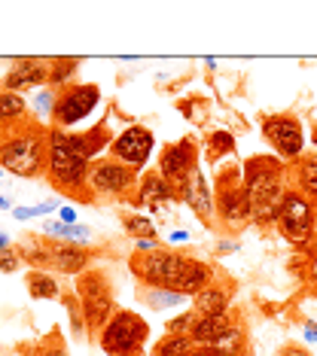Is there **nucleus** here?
<instances>
[{"label":"nucleus","instance_id":"obj_40","mask_svg":"<svg viewBox=\"0 0 317 356\" xmlns=\"http://www.w3.org/2000/svg\"><path fill=\"white\" fill-rule=\"evenodd\" d=\"M229 250H238V241H223L219 244V253H229Z\"/></svg>","mask_w":317,"mask_h":356},{"label":"nucleus","instance_id":"obj_14","mask_svg":"<svg viewBox=\"0 0 317 356\" xmlns=\"http://www.w3.org/2000/svg\"><path fill=\"white\" fill-rule=\"evenodd\" d=\"M174 198H177V189L156 171V174L141 177V183H137V201H134V204L137 207H150L156 216L168 220Z\"/></svg>","mask_w":317,"mask_h":356},{"label":"nucleus","instance_id":"obj_32","mask_svg":"<svg viewBox=\"0 0 317 356\" xmlns=\"http://www.w3.org/2000/svg\"><path fill=\"white\" fill-rule=\"evenodd\" d=\"M195 320H199V314H195V311H186L183 317H174L168 323V335H190L192 326H195Z\"/></svg>","mask_w":317,"mask_h":356},{"label":"nucleus","instance_id":"obj_23","mask_svg":"<svg viewBox=\"0 0 317 356\" xmlns=\"http://www.w3.org/2000/svg\"><path fill=\"white\" fill-rule=\"evenodd\" d=\"M43 232L49 234V238H55V241H73V244H86V241L92 238V232H88L86 225H64L61 220L43 222Z\"/></svg>","mask_w":317,"mask_h":356},{"label":"nucleus","instance_id":"obj_33","mask_svg":"<svg viewBox=\"0 0 317 356\" xmlns=\"http://www.w3.org/2000/svg\"><path fill=\"white\" fill-rule=\"evenodd\" d=\"M59 210V201H43L37 207H13V216L15 220H31V216H43V213H52Z\"/></svg>","mask_w":317,"mask_h":356},{"label":"nucleus","instance_id":"obj_37","mask_svg":"<svg viewBox=\"0 0 317 356\" xmlns=\"http://www.w3.org/2000/svg\"><path fill=\"white\" fill-rule=\"evenodd\" d=\"M168 241L171 244H186V241H190V232H171Z\"/></svg>","mask_w":317,"mask_h":356},{"label":"nucleus","instance_id":"obj_21","mask_svg":"<svg viewBox=\"0 0 317 356\" xmlns=\"http://www.w3.org/2000/svg\"><path fill=\"white\" fill-rule=\"evenodd\" d=\"M24 113H28V104H24L22 95L0 92V131L22 125L24 122Z\"/></svg>","mask_w":317,"mask_h":356},{"label":"nucleus","instance_id":"obj_22","mask_svg":"<svg viewBox=\"0 0 317 356\" xmlns=\"http://www.w3.org/2000/svg\"><path fill=\"white\" fill-rule=\"evenodd\" d=\"M296 189L305 192L308 198H317V152L311 156H302L296 165Z\"/></svg>","mask_w":317,"mask_h":356},{"label":"nucleus","instance_id":"obj_43","mask_svg":"<svg viewBox=\"0 0 317 356\" xmlns=\"http://www.w3.org/2000/svg\"><path fill=\"white\" fill-rule=\"evenodd\" d=\"M311 140H314V143H317V128H314V137H311Z\"/></svg>","mask_w":317,"mask_h":356},{"label":"nucleus","instance_id":"obj_3","mask_svg":"<svg viewBox=\"0 0 317 356\" xmlns=\"http://www.w3.org/2000/svg\"><path fill=\"white\" fill-rule=\"evenodd\" d=\"M88 171H92V159L70 143L68 131L61 128H49V156H46V177L55 189H86Z\"/></svg>","mask_w":317,"mask_h":356},{"label":"nucleus","instance_id":"obj_2","mask_svg":"<svg viewBox=\"0 0 317 356\" xmlns=\"http://www.w3.org/2000/svg\"><path fill=\"white\" fill-rule=\"evenodd\" d=\"M49 156V131L37 122H22L0 131V168L15 177H40L46 174Z\"/></svg>","mask_w":317,"mask_h":356},{"label":"nucleus","instance_id":"obj_45","mask_svg":"<svg viewBox=\"0 0 317 356\" xmlns=\"http://www.w3.org/2000/svg\"><path fill=\"white\" fill-rule=\"evenodd\" d=\"M232 356H241V353H232Z\"/></svg>","mask_w":317,"mask_h":356},{"label":"nucleus","instance_id":"obj_34","mask_svg":"<svg viewBox=\"0 0 317 356\" xmlns=\"http://www.w3.org/2000/svg\"><path fill=\"white\" fill-rule=\"evenodd\" d=\"M19 262L22 259L13 253V250H0V271H6V274H13L15 268H19Z\"/></svg>","mask_w":317,"mask_h":356},{"label":"nucleus","instance_id":"obj_30","mask_svg":"<svg viewBox=\"0 0 317 356\" xmlns=\"http://www.w3.org/2000/svg\"><path fill=\"white\" fill-rule=\"evenodd\" d=\"M77 67H79V58H59V61H52V67H49V83H52L55 88H68L64 83L77 74Z\"/></svg>","mask_w":317,"mask_h":356},{"label":"nucleus","instance_id":"obj_35","mask_svg":"<svg viewBox=\"0 0 317 356\" xmlns=\"http://www.w3.org/2000/svg\"><path fill=\"white\" fill-rule=\"evenodd\" d=\"M159 247H162V244H159L156 238H144V241H134V250H137V253H156Z\"/></svg>","mask_w":317,"mask_h":356},{"label":"nucleus","instance_id":"obj_18","mask_svg":"<svg viewBox=\"0 0 317 356\" xmlns=\"http://www.w3.org/2000/svg\"><path fill=\"white\" fill-rule=\"evenodd\" d=\"M214 283V268L208 262H199V259H186L180 283H177V293L186 298H195L201 289H208Z\"/></svg>","mask_w":317,"mask_h":356},{"label":"nucleus","instance_id":"obj_36","mask_svg":"<svg viewBox=\"0 0 317 356\" xmlns=\"http://www.w3.org/2000/svg\"><path fill=\"white\" fill-rule=\"evenodd\" d=\"M59 216L64 225H77V210L73 207H59Z\"/></svg>","mask_w":317,"mask_h":356},{"label":"nucleus","instance_id":"obj_16","mask_svg":"<svg viewBox=\"0 0 317 356\" xmlns=\"http://www.w3.org/2000/svg\"><path fill=\"white\" fill-rule=\"evenodd\" d=\"M180 198H183V204L190 207L195 216H201V220H208V216H214V210H217V201H214V186L208 183V174L201 171V168H195V174L190 177V183L183 186Z\"/></svg>","mask_w":317,"mask_h":356},{"label":"nucleus","instance_id":"obj_29","mask_svg":"<svg viewBox=\"0 0 317 356\" xmlns=\"http://www.w3.org/2000/svg\"><path fill=\"white\" fill-rule=\"evenodd\" d=\"M122 225H125L128 234H134V241H144V238H156V222L150 216H141V213H125L122 216Z\"/></svg>","mask_w":317,"mask_h":356},{"label":"nucleus","instance_id":"obj_38","mask_svg":"<svg viewBox=\"0 0 317 356\" xmlns=\"http://www.w3.org/2000/svg\"><path fill=\"white\" fill-rule=\"evenodd\" d=\"M305 341L317 344V326H314V323H305Z\"/></svg>","mask_w":317,"mask_h":356},{"label":"nucleus","instance_id":"obj_28","mask_svg":"<svg viewBox=\"0 0 317 356\" xmlns=\"http://www.w3.org/2000/svg\"><path fill=\"white\" fill-rule=\"evenodd\" d=\"M55 101H59V92H55V88H37L34 92V98H31V110H34V116L40 119V122L52 119Z\"/></svg>","mask_w":317,"mask_h":356},{"label":"nucleus","instance_id":"obj_9","mask_svg":"<svg viewBox=\"0 0 317 356\" xmlns=\"http://www.w3.org/2000/svg\"><path fill=\"white\" fill-rule=\"evenodd\" d=\"M98 101H101V88L92 83H73L68 88H61L59 101H55V113H52L55 128L70 131L73 125L86 122V116H92Z\"/></svg>","mask_w":317,"mask_h":356},{"label":"nucleus","instance_id":"obj_11","mask_svg":"<svg viewBox=\"0 0 317 356\" xmlns=\"http://www.w3.org/2000/svg\"><path fill=\"white\" fill-rule=\"evenodd\" d=\"M263 134H265V140L272 143L278 159H302L305 134H302V125H299L296 116H287V113H281V116H265Z\"/></svg>","mask_w":317,"mask_h":356},{"label":"nucleus","instance_id":"obj_25","mask_svg":"<svg viewBox=\"0 0 317 356\" xmlns=\"http://www.w3.org/2000/svg\"><path fill=\"white\" fill-rule=\"evenodd\" d=\"M241 344H244V329L238 326V323H232V326L210 344V350H214L217 356H232V353H241Z\"/></svg>","mask_w":317,"mask_h":356},{"label":"nucleus","instance_id":"obj_19","mask_svg":"<svg viewBox=\"0 0 317 356\" xmlns=\"http://www.w3.org/2000/svg\"><path fill=\"white\" fill-rule=\"evenodd\" d=\"M232 326V314H217V317H199L195 320V326L190 332L192 344L195 347H210L217 341L219 335H223L226 329Z\"/></svg>","mask_w":317,"mask_h":356},{"label":"nucleus","instance_id":"obj_44","mask_svg":"<svg viewBox=\"0 0 317 356\" xmlns=\"http://www.w3.org/2000/svg\"><path fill=\"white\" fill-rule=\"evenodd\" d=\"M0 177H3V168H0Z\"/></svg>","mask_w":317,"mask_h":356},{"label":"nucleus","instance_id":"obj_31","mask_svg":"<svg viewBox=\"0 0 317 356\" xmlns=\"http://www.w3.org/2000/svg\"><path fill=\"white\" fill-rule=\"evenodd\" d=\"M208 152H210V159H219V156H226V152H235V137L232 131H214L208 137Z\"/></svg>","mask_w":317,"mask_h":356},{"label":"nucleus","instance_id":"obj_7","mask_svg":"<svg viewBox=\"0 0 317 356\" xmlns=\"http://www.w3.org/2000/svg\"><path fill=\"white\" fill-rule=\"evenodd\" d=\"M77 296L79 305H83V317L86 326L92 329H104L113 320V293H110V283L101 271H86L77 277Z\"/></svg>","mask_w":317,"mask_h":356},{"label":"nucleus","instance_id":"obj_26","mask_svg":"<svg viewBox=\"0 0 317 356\" xmlns=\"http://www.w3.org/2000/svg\"><path fill=\"white\" fill-rule=\"evenodd\" d=\"M28 293H31V298H59L61 286L55 283V277H49L43 271H34L28 277Z\"/></svg>","mask_w":317,"mask_h":356},{"label":"nucleus","instance_id":"obj_1","mask_svg":"<svg viewBox=\"0 0 317 356\" xmlns=\"http://www.w3.org/2000/svg\"><path fill=\"white\" fill-rule=\"evenodd\" d=\"M244 192L250 201V222L278 225V213L287 195V168L278 156H250L241 165Z\"/></svg>","mask_w":317,"mask_h":356},{"label":"nucleus","instance_id":"obj_27","mask_svg":"<svg viewBox=\"0 0 317 356\" xmlns=\"http://www.w3.org/2000/svg\"><path fill=\"white\" fill-rule=\"evenodd\" d=\"M192 338L190 335H165L159 338V344L153 347V353L156 356H186L192 350Z\"/></svg>","mask_w":317,"mask_h":356},{"label":"nucleus","instance_id":"obj_39","mask_svg":"<svg viewBox=\"0 0 317 356\" xmlns=\"http://www.w3.org/2000/svg\"><path fill=\"white\" fill-rule=\"evenodd\" d=\"M186 356H217V353L210 350V347H192V350L186 353Z\"/></svg>","mask_w":317,"mask_h":356},{"label":"nucleus","instance_id":"obj_24","mask_svg":"<svg viewBox=\"0 0 317 356\" xmlns=\"http://www.w3.org/2000/svg\"><path fill=\"white\" fill-rule=\"evenodd\" d=\"M144 302L153 307V311H171V307H180L186 302V296H180L177 289H146Z\"/></svg>","mask_w":317,"mask_h":356},{"label":"nucleus","instance_id":"obj_17","mask_svg":"<svg viewBox=\"0 0 317 356\" xmlns=\"http://www.w3.org/2000/svg\"><path fill=\"white\" fill-rule=\"evenodd\" d=\"M49 265L61 274H83L88 268V253L77 244H68V241H59V244H49Z\"/></svg>","mask_w":317,"mask_h":356},{"label":"nucleus","instance_id":"obj_10","mask_svg":"<svg viewBox=\"0 0 317 356\" xmlns=\"http://www.w3.org/2000/svg\"><path fill=\"white\" fill-rule=\"evenodd\" d=\"M195 168H199V147H195L190 137H183V140H177V143H168L159 156V174L174 186L177 195H180L183 186L190 183Z\"/></svg>","mask_w":317,"mask_h":356},{"label":"nucleus","instance_id":"obj_41","mask_svg":"<svg viewBox=\"0 0 317 356\" xmlns=\"http://www.w3.org/2000/svg\"><path fill=\"white\" fill-rule=\"evenodd\" d=\"M0 250H13V244H10V234H3V232H0Z\"/></svg>","mask_w":317,"mask_h":356},{"label":"nucleus","instance_id":"obj_42","mask_svg":"<svg viewBox=\"0 0 317 356\" xmlns=\"http://www.w3.org/2000/svg\"><path fill=\"white\" fill-rule=\"evenodd\" d=\"M278 356H305V353L296 350V347H290V350H284V353H278Z\"/></svg>","mask_w":317,"mask_h":356},{"label":"nucleus","instance_id":"obj_20","mask_svg":"<svg viewBox=\"0 0 317 356\" xmlns=\"http://www.w3.org/2000/svg\"><path fill=\"white\" fill-rule=\"evenodd\" d=\"M192 311L199 314V317L229 314V293H226V286H214V283H210L208 289H201V293L192 298Z\"/></svg>","mask_w":317,"mask_h":356},{"label":"nucleus","instance_id":"obj_13","mask_svg":"<svg viewBox=\"0 0 317 356\" xmlns=\"http://www.w3.org/2000/svg\"><path fill=\"white\" fill-rule=\"evenodd\" d=\"M153 147H156V137H153L150 128L128 125L119 137H113L110 156L116 159V161H122V165H128V168H134V171H137V168H144L146 161H150Z\"/></svg>","mask_w":317,"mask_h":356},{"label":"nucleus","instance_id":"obj_15","mask_svg":"<svg viewBox=\"0 0 317 356\" xmlns=\"http://www.w3.org/2000/svg\"><path fill=\"white\" fill-rule=\"evenodd\" d=\"M49 83V67L43 61L37 58H22L13 64V70L3 76V86H0V92H37V88H46Z\"/></svg>","mask_w":317,"mask_h":356},{"label":"nucleus","instance_id":"obj_5","mask_svg":"<svg viewBox=\"0 0 317 356\" xmlns=\"http://www.w3.org/2000/svg\"><path fill=\"white\" fill-rule=\"evenodd\" d=\"M132 274L150 289H177L186 265V256L174 253L168 247H159L156 253H134L132 256Z\"/></svg>","mask_w":317,"mask_h":356},{"label":"nucleus","instance_id":"obj_8","mask_svg":"<svg viewBox=\"0 0 317 356\" xmlns=\"http://www.w3.org/2000/svg\"><path fill=\"white\" fill-rule=\"evenodd\" d=\"M214 201H217V216L229 229H238V225L250 222V201H247V192H244L241 168L219 174V180L214 186Z\"/></svg>","mask_w":317,"mask_h":356},{"label":"nucleus","instance_id":"obj_12","mask_svg":"<svg viewBox=\"0 0 317 356\" xmlns=\"http://www.w3.org/2000/svg\"><path fill=\"white\" fill-rule=\"evenodd\" d=\"M86 186L92 189V195H107V198H122L134 186V168L122 165L116 159L95 161L88 171Z\"/></svg>","mask_w":317,"mask_h":356},{"label":"nucleus","instance_id":"obj_6","mask_svg":"<svg viewBox=\"0 0 317 356\" xmlns=\"http://www.w3.org/2000/svg\"><path fill=\"white\" fill-rule=\"evenodd\" d=\"M314 225H317V201L290 186L284 195L281 213H278V229L290 244H308L314 241Z\"/></svg>","mask_w":317,"mask_h":356},{"label":"nucleus","instance_id":"obj_4","mask_svg":"<svg viewBox=\"0 0 317 356\" xmlns=\"http://www.w3.org/2000/svg\"><path fill=\"white\" fill-rule=\"evenodd\" d=\"M150 338V326L134 311H116L101 329V350L110 356H141Z\"/></svg>","mask_w":317,"mask_h":356}]
</instances>
